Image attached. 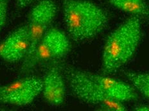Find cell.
<instances>
[{"mask_svg": "<svg viewBox=\"0 0 149 111\" xmlns=\"http://www.w3.org/2000/svg\"><path fill=\"white\" fill-rule=\"evenodd\" d=\"M63 11L68 35L75 42L94 38L109 21L104 9L88 0H63Z\"/></svg>", "mask_w": 149, "mask_h": 111, "instance_id": "obj_1", "label": "cell"}, {"mask_svg": "<svg viewBox=\"0 0 149 111\" xmlns=\"http://www.w3.org/2000/svg\"><path fill=\"white\" fill-rule=\"evenodd\" d=\"M42 80L29 76L0 85V103L24 106L30 104L41 93Z\"/></svg>", "mask_w": 149, "mask_h": 111, "instance_id": "obj_6", "label": "cell"}, {"mask_svg": "<svg viewBox=\"0 0 149 111\" xmlns=\"http://www.w3.org/2000/svg\"><path fill=\"white\" fill-rule=\"evenodd\" d=\"M61 68L65 80L74 96L86 103L97 105L102 110L124 111L127 107L123 102L111 99L86 75V71L67 64Z\"/></svg>", "mask_w": 149, "mask_h": 111, "instance_id": "obj_3", "label": "cell"}, {"mask_svg": "<svg viewBox=\"0 0 149 111\" xmlns=\"http://www.w3.org/2000/svg\"><path fill=\"white\" fill-rule=\"evenodd\" d=\"M30 48V36L27 24L11 33L0 44V58L9 63L24 60Z\"/></svg>", "mask_w": 149, "mask_h": 111, "instance_id": "obj_7", "label": "cell"}, {"mask_svg": "<svg viewBox=\"0 0 149 111\" xmlns=\"http://www.w3.org/2000/svg\"><path fill=\"white\" fill-rule=\"evenodd\" d=\"M86 73L89 78L111 99L123 103L138 99L137 92L131 85L111 78L107 75H98L86 71Z\"/></svg>", "mask_w": 149, "mask_h": 111, "instance_id": "obj_8", "label": "cell"}, {"mask_svg": "<svg viewBox=\"0 0 149 111\" xmlns=\"http://www.w3.org/2000/svg\"><path fill=\"white\" fill-rule=\"evenodd\" d=\"M57 12V5L52 0H42L30 11L26 24L30 36V48L23 64L32 58L37 45L54 20Z\"/></svg>", "mask_w": 149, "mask_h": 111, "instance_id": "obj_5", "label": "cell"}, {"mask_svg": "<svg viewBox=\"0 0 149 111\" xmlns=\"http://www.w3.org/2000/svg\"><path fill=\"white\" fill-rule=\"evenodd\" d=\"M140 20L132 15L108 37L102 54L104 75L117 71L131 59L141 40Z\"/></svg>", "mask_w": 149, "mask_h": 111, "instance_id": "obj_2", "label": "cell"}, {"mask_svg": "<svg viewBox=\"0 0 149 111\" xmlns=\"http://www.w3.org/2000/svg\"><path fill=\"white\" fill-rule=\"evenodd\" d=\"M11 0H0V32L7 23L9 5Z\"/></svg>", "mask_w": 149, "mask_h": 111, "instance_id": "obj_12", "label": "cell"}, {"mask_svg": "<svg viewBox=\"0 0 149 111\" xmlns=\"http://www.w3.org/2000/svg\"><path fill=\"white\" fill-rule=\"evenodd\" d=\"M123 75L133 87L149 100V73L125 71Z\"/></svg>", "mask_w": 149, "mask_h": 111, "instance_id": "obj_11", "label": "cell"}, {"mask_svg": "<svg viewBox=\"0 0 149 111\" xmlns=\"http://www.w3.org/2000/svg\"><path fill=\"white\" fill-rule=\"evenodd\" d=\"M70 50L71 42L66 33L56 28H49L37 45L32 58L21 66V72H29L45 62L60 60Z\"/></svg>", "mask_w": 149, "mask_h": 111, "instance_id": "obj_4", "label": "cell"}, {"mask_svg": "<svg viewBox=\"0 0 149 111\" xmlns=\"http://www.w3.org/2000/svg\"><path fill=\"white\" fill-rule=\"evenodd\" d=\"M134 110L138 111H149V106L146 105H139L136 106L134 108Z\"/></svg>", "mask_w": 149, "mask_h": 111, "instance_id": "obj_14", "label": "cell"}, {"mask_svg": "<svg viewBox=\"0 0 149 111\" xmlns=\"http://www.w3.org/2000/svg\"><path fill=\"white\" fill-rule=\"evenodd\" d=\"M36 1L37 0H16V7L18 9H23Z\"/></svg>", "mask_w": 149, "mask_h": 111, "instance_id": "obj_13", "label": "cell"}, {"mask_svg": "<svg viewBox=\"0 0 149 111\" xmlns=\"http://www.w3.org/2000/svg\"><path fill=\"white\" fill-rule=\"evenodd\" d=\"M42 94L45 100L53 105L63 104L66 96L65 78L60 65L52 66L42 79Z\"/></svg>", "mask_w": 149, "mask_h": 111, "instance_id": "obj_9", "label": "cell"}, {"mask_svg": "<svg viewBox=\"0 0 149 111\" xmlns=\"http://www.w3.org/2000/svg\"><path fill=\"white\" fill-rule=\"evenodd\" d=\"M114 7L133 16L149 21V4L145 0H109Z\"/></svg>", "mask_w": 149, "mask_h": 111, "instance_id": "obj_10", "label": "cell"}]
</instances>
